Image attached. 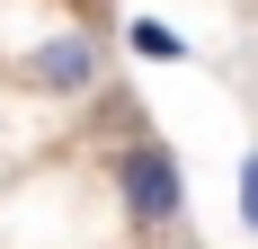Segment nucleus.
I'll use <instances>...</instances> for the list:
<instances>
[{
	"instance_id": "f257e3e1",
	"label": "nucleus",
	"mask_w": 258,
	"mask_h": 249,
	"mask_svg": "<svg viewBox=\"0 0 258 249\" xmlns=\"http://www.w3.org/2000/svg\"><path fill=\"white\" fill-rule=\"evenodd\" d=\"M116 205H125L134 231H169V223H187V178H178V160H169V143H160V134L116 143Z\"/></svg>"
},
{
	"instance_id": "20e7f679",
	"label": "nucleus",
	"mask_w": 258,
	"mask_h": 249,
	"mask_svg": "<svg viewBox=\"0 0 258 249\" xmlns=\"http://www.w3.org/2000/svg\"><path fill=\"white\" fill-rule=\"evenodd\" d=\"M240 223H249V240H258V143L240 151Z\"/></svg>"
},
{
	"instance_id": "7ed1b4c3",
	"label": "nucleus",
	"mask_w": 258,
	"mask_h": 249,
	"mask_svg": "<svg viewBox=\"0 0 258 249\" xmlns=\"http://www.w3.org/2000/svg\"><path fill=\"white\" fill-rule=\"evenodd\" d=\"M125 45L143 53V63H178L187 36H178V27H160V18H134V27H125Z\"/></svg>"
},
{
	"instance_id": "f03ea898",
	"label": "nucleus",
	"mask_w": 258,
	"mask_h": 249,
	"mask_svg": "<svg viewBox=\"0 0 258 249\" xmlns=\"http://www.w3.org/2000/svg\"><path fill=\"white\" fill-rule=\"evenodd\" d=\"M98 36L89 27H62V36H45V45H27L9 72H18V89H36V98H89L98 89Z\"/></svg>"
}]
</instances>
